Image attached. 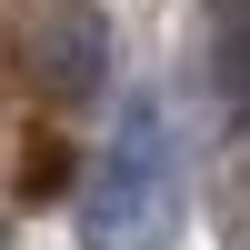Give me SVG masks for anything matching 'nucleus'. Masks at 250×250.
<instances>
[{
	"label": "nucleus",
	"mask_w": 250,
	"mask_h": 250,
	"mask_svg": "<svg viewBox=\"0 0 250 250\" xmlns=\"http://www.w3.org/2000/svg\"><path fill=\"white\" fill-rule=\"evenodd\" d=\"M170 230H180V150L160 130V100H130L110 180L90 200V250H160Z\"/></svg>",
	"instance_id": "nucleus-1"
},
{
	"label": "nucleus",
	"mask_w": 250,
	"mask_h": 250,
	"mask_svg": "<svg viewBox=\"0 0 250 250\" xmlns=\"http://www.w3.org/2000/svg\"><path fill=\"white\" fill-rule=\"evenodd\" d=\"M100 70H110V40H100V10H60L50 20V80L60 100H90Z\"/></svg>",
	"instance_id": "nucleus-2"
}]
</instances>
